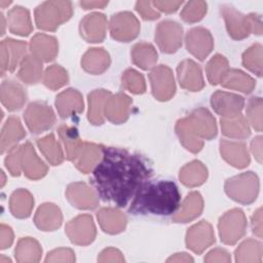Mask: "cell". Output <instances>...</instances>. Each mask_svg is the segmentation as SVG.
I'll list each match as a JSON object with an SVG mask.
<instances>
[{"instance_id": "obj_1", "label": "cell", "mask_w": 263, "mask_h": 263, "mask_svg": "<svg viewBox=\"0 0 263 263\" xmlns=\"http://www.w3.org/2000/svg\"><path fill=\"white\" fill-rule=\"evenodd\" d=\"M152 175V170L138 154L115 147H103L95 166L91 183L104 201L122 208Z\"/></svg>"}, {"instance_id": "obj_2", "label": "cell", "mask_w": 263, "mask_h": 263, "mask_svg": "<svg viewBox=\"0 0 263 263\" xmlns=\"http://www.w3.org/2000/svg\"><path fill=\"white\" fill-rule=\"evenodd\" d=\"M181 195L177 185L172 181L144 183L134 196L129 212L134 214H153L168 216L180 206Z\"/></svg>"}, {"instance_id": "obj_3", "label": "cell", "mask_w": 263, "mask_h": 263, "mask_svg": "<svg viewBox=\"0 0 263 263\" xmlns=\"http://www.w3.org/2000/svg\"><path fill=\"white\" fill-rule=\"evenodd\" d=\"M176 133L184 147L196 153L201 150L203 139L211 140L217 135V125L209 110L198 108L177 122Z\"/></svg>"}, {"instance_id": "obj_4", "label": "cell", "mask_w": 263, "mask_h": 263, "mask_svg": "<svg viewBox=\"0 0 263 263\" xmlns=\"http://www.w3.org/2000/svg\"><path fill=\"white\" fill-rule=\"evenodd\" d=\"M221 13L225 20L228 33L233 39H243L251 32L261 35L262 23L260 15L255 13L243 15L231 5L221 6Z\"/></svg>"}, {"instance_id": "obj_5", "label": "cell", "mask_w": 263, "mask_h": 263, "mask_svg": "<svg viewBox=\"0 0 263 263\" xmlns=\"http://www.w3.org/2000/svg\"><path fill=\"white\" fill-rule=\"evenodd\" d=\"M72 15V5L65 1H48L40 4L35 10L37 27L46 31H54Z\"/></svg>"}, {"instance_id": "obj_6", "label": "cell", "mask_w": 263, "mask_h": 263, "mask_svg": "<svg viewBox=\"0 0 263 263\" xmlns=\"http://www.w3.org/2000/svg\"><path fill=\"white\" fill-rule=\"evenodd\" d=\"M225 191L235 201L243 204L252 203L259 191L258 177L253 172L232 177L226 181Z\"/></svg>"}, {"instance_id": "obj_7", "label": "cell", "mask_w": 263, "mask_h": 263, "mask_svg": "<svg viewBox=\"0 0 263 263\" xmlns=\"http://www.w3.org/2000/svg\"><path fill=\"white\" fill-rule=\"evenodd\" d=\"M219 234L226 245H234L240 239L247 228V220L241 210L233 209L225 213L219 221Z\"/></svg>"}, {"instance_id": "obj_8", "label": "cell", "mask_w": 263, "mask_h": 263, "mask_svg": "<svg viewBox=\"0 0 263 263\" xmlns=\"http://www.w3.org/2000/svg\"><path fill=\"white\" fill-rule=\"evenodd\" d=\"M24 119L33 134L43 133L49 129L55 122L52 109L41 102L31 103L24 113Z\"/></svg>"}, {"instance_id": "obj_9", "label": "cell", "mask_w": 263, "mask_h": 263, "mask_svg": "<svg viewBox=\"0 0 263 263\" xmlns=\"http://www.w3.org/2000/svg\"><path fill=\"white\" fill-rule=\"evenodd\" d=\"M182 37L183 29L176 22L163 21L156 28L155 41L163 52L173 53L177 51L182 45Z\"/></svg>"}, {"instance_id": "obj_10", "label": "cell", "mask_w": 263, "mask_h": 263, "mask_svg": "<svg viewBox=\"0 0 263 263\" xmlns=\"http://www.w3.org/2000/svg\"><path fill=\"white\" fill-rule=\"evenodd\" d=\"M140 32V24L130 12H119L114 14L110 21V34L118 41H130Z\"/></svg>"}, {"instance_id": "obj_11", "label": "cell", "mask_w": 263, "mask_h": 263, "mask_svg": "<svg viewBox=\"0 0 263 263\" xmlns=\"http://www.w3.org/2000/svg\"><path fill=\"white\" fill-rule=\"evenodd\" d=\"M152 93L159 101L170 100L176 90L175 80L171 69L164 65L155 67L149 74Z\"/></svg>"}, {"instance_id": "obj_12", "label": "cell", "mask_w": 263, "mask_h": 263, "mask_svg": "<svg viewBox=\"0 0 263 263\" xmlns=\"http://www.w3.org/2000/svg\"><path fill=\"white\" fill-rule=\"evenodd\" d=\"M66 233L70 240L76 245L86 246L96 237V227L89 215H80L68 222Z\"/></svg>"}, {"instance_id": "obj_13", "label": "cell", "mask_w": 263, "mask_h": 263, "mask_svg": "<svg viewBox=\"0 0 263 263\" xmlns=\"http://www.w3.org/2000/svg\"><path fill=\"white\" fill-rule=\"evenodd\" d=\"M27 44L26 42L5 39L1 41L0 54H1V74L5 72H12L18 64L22 63L26 57Z\"/></svg>"}, {"instance_id": "obj_14", "label": "cell", "mask_w": 263, "mask_h": 263, "mask_svg": "<svg viewBox=\"0 0 263 263\" xmlns=\"http://www.w3.org/2000/svg\"><path fill=\"white\" fill-rule=\"evenodd\" d=\"M214 242L215 234L211 224L206 221H200L187 231L186 245L194 253L201 254Z\"/></svg>"}, {"instance_id": "obj_15", "label": "cell", "mask_w": 263, "mask_h": 263, "mask_svg": "<svg viewBox=\"0 0 263 263\" xmlns=\"http://www.w3.org/2000/svg\"><path fill=\"white\" fill-rule=\"evenodd\" d=\"M185 41L187 50L201 61L212 51L214 46L210 31L200 27L191 29L187 33Z\"/></svg>"}, {"instance_id": "obj_16", "label": "cell", "mask_w": 263, "mask_h": 263, "mask_svg": "<svg viewBox=\"0 0 263 263\" xmlns=\"http://www.w3.org/2000/svg\"><path fill=\"white\" fill-rule=\"evenodd\" d=\"M213 109L223 117H231L240 114L245 106L242 97L222 90L216 91L211 99Z\"/></svg>"}, {"instance_id": "obj_17", "label": "cell", "mask_w": 263, "mask_h": 263, "mask_svg": "<svg viewBox=\"0 0 263 263\" xmlns=\"http://www.w3.org/2000/svg\"><path fill=\"white\" fill-rule=\"evenodd\" d=\"M21 166L24 174L32 180L42 178L47 172L46 164L37 156L29 142L21 146Z\"/></svg>"}, {"instance_id": "obj_18", "label": "cell", "mask_w": 263, "mask_h": 263, "mask_svg": "<svg viewBox=\"0 0 263 263\" xmlns=\"http://www.w3.org/2000/svg\"><path fill=\"white\" fill-rule=\"evenodd\" d=\"M180 85L191 91H198L204 86L201 70L192 60L181 62L177 69Z\"/></svg>"}, {"instance_id": "obj_19", "label": "cell", "mask_w": 263, "mask_h": 263, "mask_svg": "<svg viewBox=\"0 0 263 263\" xmlns=\"http://www.w3.org/2000/svg\"><path fill=\"white\" fill-rule=\"evenodd\" d=\"M68 200L77 209L91 210L97 208L99 200L95 191L84 183H73L67 188Z\"/></svg>"}, {"instance_id": "obj_20", "label": "cell", "mask_w": 263, "mask_h": 263, "mask_svg": "<svg viewBox=\"0 0 263 263\" xmlns=\"http://www.w3.org/2000/svg\"><path fill=\"white\" fill-rule=\"evenodd\" d=\"M107 21L104 14L93 12L87 14L80 23V33L87 42H101L105 38Z\"/></svg>"}, {"instance_id": "obj_21", "label": "cell", "mask_w": 263, "mask_h": 263, "mask_svg": "<svg viewBox=\"0 0 263 263\" xmlns=\"http://www.w3.org/2000/svg\"><path fill=\"white\" fill-rule=\"evenodd\" d=\"M130 104V98L124 93L110 96L105 105L104 115L113 123H122L129 115Z\"/></svg>"}, {"instance_id": "obj_22", "label": "cell", "mask_w": 263, "mask_h": 263, "mask_svg": "<svg viewBox=\"0 0 263 263\" xmlns=\"http://www.w3.org/2000/svg\"><path fill=\"white\" fill-rule=\"evenodd\" d=\"M55 106L61 117H71L83 111L82 96L76 89L69 88L57 96Z\"/></svg>"}, {"instance_id": "obj_23", "label": "cell", "mask_w": 263, "mask_h": 263, "mask_svg": "<svg viewBox=\"0 0 263 263\" xmlns=\"http://www.w3.org/2000/svg\"><path fill=\"white\" fill-rule=\"evenodd\" d=\"M220 151L223 158L235 167H246L250 162L249 153L243 143L222 140L220 142Z\"/></svg>"}, {"instance_id": "obj_24", "label": "cell", "mask_w": 263, "mask_h": 263, "mask_svg": "<svg viewBox=\"0 0 263 263\" xmlns=\"http://www.w3.org/2000/svg\"><path fill=\"white\" fill-rule=\"evenodd\" d=\"M27 100L24 87L13 80H5L1 84V102L9 111L21 109Z\"/></svg>"}, {"instance_id": "obj_25", "label": "cell", "mask_w": 263, "mask_h": 263, "mask_svg": "<svg viewBox=\"0 0 263 263\" xmlns=\"http://www.w3.org/2000/svg\"><path fill=\"white\" fill-rule=\"evenodd\" d=\"M30 50L41 62L52 61L58 53L57 39L45 34H37L31 39Z\"/></svg>"}, {"instance_id": "obj_26", "label": "cell", "mask_w": 263, "mask_h": 263, "mask_svg": "<svg viewBox=\"0 0 263 263\" xmlns=\"http://www.w3.org/2000/svg\"><path fill=\"white\" fill-rule=\"evenodd\" d=\"M103 147L93 143H82L77 157L73 160L76 167L84 174L89 173L101 160Z\"/></svg>"}, {"instance_id": "obj_27", "label": "cell", "mask_w": 263, "mask_h": 263, "mask_svg": "<svg viewBox=\"0 0 263 263\" xmlns=\"http://www.w3.org/2000/svg\"><path fill=\"white\" fill-rule=\"evenodd\" d=\"M34 222L43 231L54 230L62 224V213L55 204L44 203L37 210Z\"/></svg>"}, {"instance_id": "obj_28", "label": "cell", "mask_w": 263, "mask_h": 263, "mask_svg": "<svg viewBox=\"0 0 263 263\" xmlns=\"http://www.w3.org/2000/svg\"><path fill=\"white\" fill-rule=\"evenodd\" d=\"M97 218L102 229L111 234L121 232L126 225L125 216L120 211L111 208L100 210L97 214Z\"/></svg>"}, {"instance_id": "obj_29", "label": "cell", "mask_w": 263, "mask_h": 263, "mask_svg": "<svg viewBox=\"0 0 263 263\" xmlns=\"http://www.w3.org/2000/svg\"><path fill=\"white\" fill-rule=\"evenodd\" d=\"M81 65L88 73L101 74L108 69L110 58L104 48H90L84 53L81 60Z\"/></svg>"}, {"instance_id": "obj_30", "label": "cell", "mask_w": 263, "mask_h": 263, "mask_svg": "<svg viewBox=\"0 0 263 263\" xmlns=\"http://www.w3.org/2000/svg\"><path fill=\"white\" fill-rule=\"evenodd\" d=\"M203 209V201L198 192H191L185 198L179 212L174 216V221L186 223L198 217Z\"/></svg>"}, {"instance_id": "obj_31", "label": "cell", "mask_w": 263, "mask_h": 263, "mask_svg": "<svg viewBox=\"0 0 263 263\" xmlns=\"http://www.w3.org/2000/svg\"><path fill=\"white\" fill-rule=\"evenodd\" d=\"M110 96V91L106 89H96L88 95V120L92 124L99 125L104 122L105 105Z\"/></svg>"}, {"instance_id": "obj_32", "label": "cell", "mask_w": 263, "mask_h": 263, "mask_svg": "<svg viewBox=\"0 0 263 263\" xmlns=\"http://www.w3.org/2000/svg\"><path fill=\"white\" fill-rule=\"evenodd\" d=\"M26 136V133L22 126V123L17 117H9L1 132V152H5L13 147L15 143L22 140Z\"/></svg>"}, {"instance_id": "obj_33", "label": "cell", "mask_w": 263, "mask_h": 263, "mask_svg": "<svg viewBox=\"0 0 263 263\" xmlns=\"http://www.w3.org/2000/svg\"><path fill=\"white\" fill-rule=\"evenodd\" d=\"M7 21H8L9 30L13 34L27 36L33 30L29 11L22 6L13 7L8 12Z\"/></svg>"}, {"instance_id": "obj_34", "label": "cell", "mask_w": 263, "mask_h": 263, "mask_svg": "<svg viewBox=\"0 0 263 263\" xmlns=\"http://www.w3.org/2000/svg\"><path fill=\"white\" fill-rule=\"evenodd\" d=\"M224 87L236 89L246 93L251 92L255 87V80L240 70H228L220 82Z\"/></svg>"}, {"instance_id": "obj_35", "label": "cell", "mask_w": 263, "mask_h": 263, "mask_svg": "<svg viewBox=\"0 0 263 263\" xmlns=\"http://www.w3.org/2000/svg\"><path fill=\"white\" fill-rule=\"evenodd\" d=\"M221 128L225 136L233 139H245L251 134L248 120L241 114L221 118Z\"/></svg>"}, {"instance_id": "obj_36", "label": "cell", "mask_w": 263, "mask_h": 263, "mask_svg": "<svg viewBox=\"0 0 263 263\" xmlns=\"http://www.w3.org/2000/svg\"><path fill=\"white\" fill-rule=\"evenodd\" d=\"M18 78L27 84H35L42 77V62L33 54L26 55L20 64Z\"/></svg>"}, {"instance_id": "obj_37", "label": "cell", "mask_w": 263, "mask_h": 263, "mask_svg": "<svg viewBox=\"0 0 263 263\" xmlns=\"http://www.w3.org/2000/svg\"><path fill=\"white\" fill-rule=\"evenodd\" d=\"M34 204V199L26 189H18L12 193L9 200L10 211L16 218H27L30 216Z\"/></svg>"}, {"instance_id": "obj_38", "label": "cell", "mask_w": 263, "mask_h": 263, "mask_svg": "<svg viewBox=\"0 0 263 263\" xmlns=\"http://www.w3.org/2000/svg\"><path fill=\"white\" fill-rule=\"evenodd\" d=\"M208 177L205 166L198 160L191 161L182 167L180 171L181 182L189 187L201 185Z\"/></svg>"}, {"instance_id": "obj_39", "label": "cell", "mask_w": 263, "mask_h": 263, "mask_svg": "<svg viewBox=\"0 0 263 263\" xmlns=\"http://www.w3.org/2000/svg\"><path fill=\"white\" fill-rule=\"evenodd\" d=\"M59 136L65 146L67 159L74 160L82 146V142L80 141L77 128L63 124L59 127Z\"/></svg>"}, {"instance_id": "obj_40", "label": "cell", "mask_w": 263, "mask_h": 263, "mask_svg": "<svg viewBox=\"0 0 263 263\" xmlns=\"http://www.w3.org/2000/svg\"><path fill=\"white\" fill-rule=\"evenodd\" d=\"M132 59L138 67L148 70L151 69L157 61V52L155 48L145 42L137 43L132 49Z\"/></svg>"}, {"instance_id": "obj_41", "label": "cell", "mask_w": 263, "mask_h": 263, "mask_svg": "<svg viewBox=\"0 0 263 263\" xmlns=\"http://www.w3.org/2000/svg\"><path fill=\"white\" fill-rule=\"evenodd\" d=\"M42 250L39 243L31 237L21 238L15 249V259L17 262H38Z\"/></svg>"}, {"instance_id": "obj_42", "label": "cell", "mask_w": 263, "mask_h": 263, "mask_svg": "<svg viewBox=\"0 0 263 263\" xmlns=\"http://www.w3.org/2000/svg\"><path fill=\"white\" fill-rule=\"evenodd\" d=\"M37 145L40 151L43 153V155L52 165H58L63 161L64 154H63L61 145L55 140L52 134L42 139H39L37 141Z\"/></svg>"}, {"instance_id": "obj_43", "label": "cell", "mask_w": 263, "mask_h": 263, "mask_svg": "<svg viewBox=\"0 0 263 263\" xmlns=\"http://www.w3.org/2000/svg\"><path fill=\"white\" fill-rule=\"evenodd\" d=\"M262 245L261 242L249 238L243 241L235 251L237 262H261Z\"/></svg>"}, {"instance_id": "obj_44", "label": "cell", "mask_w": 263, "mask_h": 263, "mask_svg": "<svg viewBox=\"0 0 263 263\" xmlns=\"http://www.w3.org/2000/svg\"><path fill=\"white\" fill-rule=\"evenodd\" d=\"M228 70V62L223 55L216 54L213 57L206 65V75L211 84L220 83Z\"/></svg>"}, {"instance_id": "obj_45", "label": "cell", "mask_w": 263, "mask_h": 263, "mask_svg": "<svg viewBox=\"0 0 263 263\" xmlns=\"http://www.w3.org/2000/svg\"><path fill=\"white\" fill-rule=\"evenodd\" d=\"M68 82V74L65 69L59 65H52L45 70L43 83L50 89H58Z\"/></svg>"}, {"instance_id": "obj_46", "label": "cell", "mask_w": 263, "mask_h": 263, "mask_svg": "<svg viewBox=\"0 0 263 263\" xmlns=\"http://www.w3.org/2000/svg\"><path fill=\"white\" fill-rule=\"evenodd\" d=\"M242 64L250 71L262 75V46L261 44H254L242 55Z\"/></svg>"}, {"instance_id": "obj_47", "label": "cell", "mask_w": 263, "mask_h": 263, "mask_svg": "<svg viewBox=\"0 0 263 263\" xmlns=\"http://www.w3.org/2000/svg\"><path fill=\"white\" fill-rule=\"evenodd\" d=\"M122 85L133 93H143L146 90L144 77L134 69H128L123 73Z\"/></svg>"}, {"instance_id": "obj_48", "label": "cell", "mask_w": 263, "mask_h": 263, "mask_svg": "<svg viewBox=\"0 0 263 263\" xmlns=\"http://www.w3.org/2000/svg\"><path fill=\"white\" fill-rule=\"evenodd\" d=\"M206 12V3L202 1H191L186 4L181 12V17L187 23L200 21Z\"/></svg>"}, {"instance_id": "obj_49", "label": "cell", "mask_w": 263, "mask_h": 263, "mask_svg": "<svg viewBox=\"0 0 263 263\" xmlns=\"http://www.w3.org/2000/svg\"><path fill=\"white\" fill-rule=\"evenodd\" d=\"M247 117L252 126L258 132L262 130V99L253 97L247 107Z\"/></svg>"}, {"instance_id": "obj_50", "label": "cell", "mask_w": 263, "mask_h": 263, "mask_svg": "<svg viewBox=\"0 0 263 263\" xmlns=\"http://www.w3.org/2000/svg\"><path fill=\"white\" fill-rule=\"evenodd\" d=\"M5 164L12 176L21 175V146H13L11 149H9L8 155L5 158Z\"/></svg>"}, {"instance_id": "obj_51", "label": "cell", "mask_w": 263, "mask_h": 263, "mask_svg": "<svg viewBox=\"0 0 263 263\" xmlns=\"http://www.w3.org/2000/svg\"><path fill=\"white\" fill-rule=\"evenodd\" d=\"M75 260L74 253L70 249H58L48 253L45 258L46 262H73Z\"/></svg>"}, {"instance_id": "obj_52", "label": "cell", "mask_w": 263, "mask_h": 263, "mask_svg": "<svg viewBox=\"0 0 263 263\" xmlns=\"http://www.w3.org/2000/svg\"><path fill=\"white\" fill-rule=\"evenodd\" d=\"M136 9L145 20H156L159 17V12L156 10V8L152 7L151 2L139 1L136 4Z\"/></svg>"}, {"instance_id": "obj_53", "label": "cell", "mask_w": 263, "mask_h": 263, "mask_svg": "<svg viewBox=\"0 0 263 263\" xmlns=\"http://www.w3.org/2000/svg\"><path fill=\"white\" fill-rule=\"evenodd\" d=\"M98 260L100 262H123L124 258L118 250L109 248L100 254Z\"/></svg>"}, {"instance_id": "obj_54", "label": "cell", "mask_w": 263, "mask_h": 263, "mask_svg": "<svg viewBox=\"0 0 263 263\" xmlns=\"http://www.w3.org/2000/svg\"><path fill=\"white\" fill-rule=\"evenodd\" d=\"M230 260L229 254L222 249H215L204 257L205 262H230Z\"/></svg>"}, {"instance_id": "obj_55", "label": "cell", "mask_w": 263, "mask_h": 263, "mask_svg": "<svg viewBox=\"0 0 263 263\" xmlns=\"http://www.w3.org/2000/svg\"><path fill=\"white\" fill-rule=\"evenodd\" d=\"M0 233H1V240H0V248L2 250L8 248L11 246L12 241H13V233L10 229V227L2 224L1 225V230H0Z\"/></svg>"}, {"instance_id": "obj_56", "label": "cell", "mask_w": 263, "mask_h": 263, "mask_svg": "<svg viewBox=\"0 0 263 263\" xmlns=\"http://www.w3.org/2000/svg\"><path fill=\"white\" fill-rule=\"evenodd\" d=\"M155 7H157L159 10L161 11H164V12H174L178 9V7L182 4V1H178V2H175V1H155L152 3Z\"/></svg>"}, {"instance_id": "obj_57", "label": "cell", "mask_w": 263, "mask_h": 263, "mask_svg": "<svg viewBox=\"0 0 263 263\" xmlns=\"http://www.w3.org/2000/svg\"><path fill=\"white\" fill-rule=\"evenodd\" d=\"M261 208L254 213L252 217V229L253 232L258 235L259 237H262V218H261Z\"/></svg>"}, {"instance_id": "obj_58", "label": "cell", "mask_w": 263, "mask_h": 263, "mask_svg": "<svg viewBox=\"0 0 263 263\" xmlns=\"http://www.w3.org/2000/svg\"><path fill=\"white\" fill-rule=\"evenodd\" d=\"M252 147V152L255 155L256 159L261 162L262 161V137H256L251 144Z\"/></svg>"}, {"instance_id": "obj_59", "label": "cell", "mask_w": 263, "mask_h": 263, "mask_svg": "<svg viewBox=\"0 0 263 263\" xmlns=\"http://www.w3.org/2000/svg\"><path fill=\"white\" fill-rule=\"evenodd\" d=\"M193 259L186 253L176 254L175 256H172L167 259V262H192Z\"/></svg>"}, {"instance_id": "obj_60", "label": "cell", "mask_w": 263, "mask_h": 263, "mask_svg": "<svg viewBox=\"0 0 263 263\" xmlns=\"http://www.w3.org/2000/svg\"><path fill=\"white\" fill-rule=\"evenodd\" d=\"M108 2H98V1H82L80 2V5L84 7V9H90V8H102L105 5H107Z\"/></svg>"}, {"instance_id": "obj_61", "label": "cell", "mask_w": 263, "mask_h": 263, "mask_svg": "<svg viewBox=\"0 0 263 263\" xmlns=\"http://www.w3.org/2000/svg\"><path fill=\"white\" fill-rule=\"evenodd\" d=\"M1 21H2V35L4 34V17H3V14L1 13Z\"/></svg>"}]
</instances>
